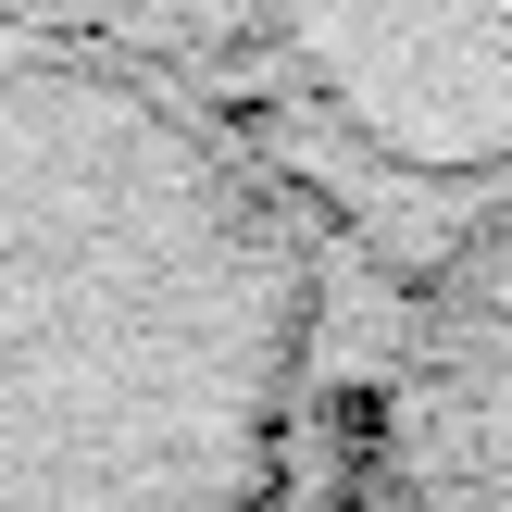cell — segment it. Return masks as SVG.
I'll return each instance as SVG.
<instances>
[{
  "mask_svg": "<svg viewBox=\"0 0 512 512\" xmlns=\"http://www.w3.org/2000/svg\"><path fill=\"white\" fill-rule=\"evenodd\" d=\"M13 25H63L213 125L275 113L375 175H488L512 163V0H0Z\"/></svg>",
  "mask_w": 512,
  "mask_h": 512,
  "instance_id": "6da1fadb",
  "label": "cell"
}]
</instances>
